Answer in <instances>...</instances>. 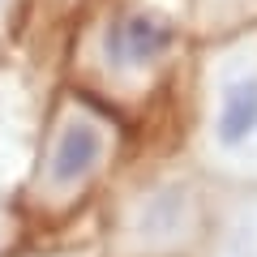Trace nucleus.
Instances as JSON below:
<instances>
[{
  "label": "nucleus",
  "instance_id": "7ed1b4c3",
  "mask_svg": "<svg viewBox=\"0 0 257 257\" xmlns=\"http://www.w3.org/2000/svg\"><path fill=\"white\" fill-rule=\"evenodd\" d=\"M184 150L206 180L257 184V26L197 39L184 64Z\"/></svg>",
  "mask_w": 257,
  "mask_h": 257
},
{
  "label": "nucleus",
  "instance_id": "423d86ee",
  "mask_svg": "<svg viewBox=\"0 0 257 257\" xmlns=\"http://www.w3.org/2000/svg\"><path fill=\"white\" fill-rule=\"evenodd\" d=\"M86 0H35V18H43L47 26H73L77 9H82Z\"/></svg>",
  "mask_w": 257,
  "mask_h": 257
},
{
  "label": "nucleus",
  "instance_id": "39448f33",
  "mask_svg": "<svg viewBox=\"0 0 257 257\" xmlns=\"http://www.w3.org/2000/svg\"><path fill=\"white\" fill-rule=\"evenodd\" d=\"M30 22H35V0H0V64H9Z\"/></svg>",
  "mask_w": 257,
  "mask_h": 257
},
{
  "label": "nucleus",
  "instance_id": "f03ea898",
  "mask_svg": "<svg viewBox=\"0 0 257 257\" xmlns=\"http://www.w3.org/2000/svg\"><path fill=\"white\" fill-rule=\"evenodd\" d=\"M128 133L133 128L116 111L60 82L39 116L13 214L47 236L64 231L107 193V184L128 163Z\"/></svg>",
  "mask_w": 257,
  "mask_h": 257
},
{
  "label": "nucleus",
  "instance_id": "20e7f679",
  "mask_svg": "<svg viewBox=\"0 0 257 257\" xmlns=\"http://www.w3.org/2000/svg\"><path fill=\"white\" fill-rule=\"evenodd\" d=\"M210 180L184 155L150 159L99 197V257H206L214 236Z\"/></svg>",
  "mask_w": 257,
  "mask_h": 257
},
{
  "label": "nucleus",
  "instance_id": "0eeeda50",
  "mask_svg": "<svg viewBox=\"0 0 257 257\" xmlns=\"http://www.w3.org/2000/svg\"><path fill=\"white\" fill-rule=\"evenodd\" d=\"M0 257H99V244H47V248H18V253H5Z\"/></svg>",
  "mask_w": 257,
  "mask_h": 257
},
{
  "label": "nucleus",
  "instance_id": "f257e3e1",
  "mask_svg": "<svg viewBox=\"0 0 257 257\" xmlns=\"http://www.w3.org/2000/svg\"><path fill=\"white\" fill-rule=\"evenodd\" d=\"M193 43L189 0H86L69 26L64 86L133 124L180 86Z\"/></svg>",
  "mask_w": 257,
  "mask_h": 257
}]
</instances>
